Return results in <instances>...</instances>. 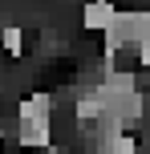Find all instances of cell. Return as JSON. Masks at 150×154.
Instances as JSON below:
<instances>
[{"mask_svg":"<svg viewBox=\"0 0 150 154\" xmlns=\"http://www.w3.org/2000/svg\"><path fill=\"white\" fill-rule=\"evenodd\" d=\"M49 109H53V97L49 93H29V97H20V106H16V142L20 146H37L45 150L49 138H53V118H49Z\"/></svg>","mask_w":150,"mask_h":154,"instance_id":"obj_1","label":"cell"},{"mask_svg":"<svg viewBox=\"0 0 150 154\" xmlns=\"http://www.w3.org/2000/svg\"><path fill=\"white\" fill-rule=\"evenodd\" d=\"M81 12H85V16H81V24H85V29H102V32H106V29L114 24V12H118V8L106 4V0H97V4H85Z\"/></svg>","mask_w":150,"mask_h":154,"instance_id":"obj_2","label":"cell"},{"mask_svg":"<svg viewBox=\"0 0 150 154\" xmlns=\"http://www.w3.org/2000/svg\"><path fill=\"white\" fill-rule=\"evenodd\" d=\"M0 45H4L8 57H20V45H24V32L16 29V24H4L0 29Z\"/></svg>","mask_w":150,"mask_h":154,"instance_id":"obj_3","label":"cell"},{"mask_svg":"<svg viewBox=\"0 0 150 154\" xmlns=\"http://www.w3.org/2000/svg\"><path fill=\"white\" fill-rule=\"evenodd\" d=\"M69 154H73V150H69Z\"/></svg>","mask_w":150,"mask_h":154,"instance_id":"obj_4","label":"cell"}]
</instances>
